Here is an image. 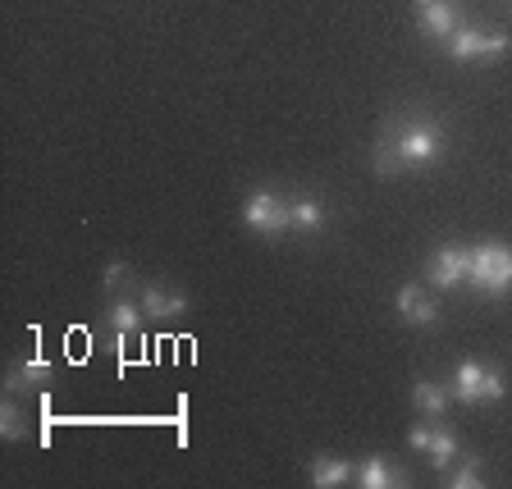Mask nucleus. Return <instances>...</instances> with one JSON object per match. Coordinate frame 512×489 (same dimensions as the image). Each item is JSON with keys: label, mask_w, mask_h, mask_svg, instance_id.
<instances>
[{"label": "nucleus", "mask_w": 512, "mask_h": 489, "mask_svg": "<svg viewBox=\"0 0 512 489\" xmlns=\"http://www.w3.org/2000/svg\"><path fill=\"white\" fill-rule=\"evenodd\" d=\"M288 215H293V229L298 234H320L325 229V220H330V211H325V202L320 197H288Z\"/></svg>", "instance_id": "13"}, {"label": "nucleus", "mask_w": 512, "mask_h": 489, "mask_svg": "<svg viewBox=\"0 0 512 489\" xmlns=\"http://www.w3.org/2000/svg\"><path fill=\"white\" fill-rule=\"evenodd\" d=\"M430 5H444V0H412V10H430Z\"/></svg>", "instance_id": "21"}, {"label": "nucleus", "mask_w": 512, "mask_h": 489, "mask_svg": "<svg viewBox=\"0 0 512 489\" xmlns=\"http://www.w3.org/2000/svg\"><path fill=\"white\" fill-rule=\"evenodd\" d=\"M142 320H147V311H142V302H128V298H115L106 307V325L115 339H133V334L142 330Z\"/></svg>", "instance_id": "14"}, {"label": "nucleus", "mask_w": 512, "mask_h": 489, "mask_svg": "<svg viewBox=\"0 0 512 489\" xmlns=\"http://www.w3.org/2000/svg\"><path fill=\"white\" fill-rule=\"evenodd\" d=\"M243 224L261 238H279L293 229V215H288V197L279 192H252L243 206Z\"/></svg>", "instance_id": "5"}, {"label": "nucleus", "mask_w": 512, "mask_h": 489, "mask_svg": "<svg viewBox=\"0 0 512 489\" xmlns=\"http://www.w3.org/2000/svg\"><path fill=\"white\" fill-rule=\"evenodd\" d=\"M394 311L407 320V325H416V330H430L439 320V302L435 293H426V288H416V284H403L394 293Z\"/></svg>", "instance_id": "9"}, {"label": "nucleus", "mask_w": 512, "mask_h": 489, "mask_svg": "<svg viewBox=\"0 0 512 489\" xmlns=\"http://www.w3.org/2000/svg\"><path fill=\"white\" fill-rule=\"evenodd\" d=\"M448 389H453V403L490 407V403H503V394H508V380H503L499 366L467 357V362H458V375H453V384H448Z\"/></svg>", "instance_id": "3"}, {"label": "nucleus", "mask_w": 512, "mask_h": 489, "mask_svg": "<svg viewBox=\"0 0 512 489\" xmlns=\"http://www.w3.org/2000/svg\"><path fill=\"white\" fill-rule=\"evenodd\" d=\"M0 435L10 439V444L28 439V416H23L19 403H0Z\"/></svg>", "instance_id": "18"}, {"label": "nucleus", "mask_w": 512, "mask_h": 489, "mask_svg": "<svg viewBox=\"0 0 512 489\" xmlns=\"http://www.w3.org/2000/svg\"><path fill=\"white\" fill-rule=\"evenodd\" d=\"M448 133L435 115L426 110H398L389 124L380 128V138L371 147V170L375 174H403V170H430L435 160H444Z\"/></svg>", "instance_id": "1"}, {"label": "nucleus", "mask_w": 512, "mask_h": 489, "mask_svg": "<svg viewBox=\"0 0 512 489\" xmlns=\"http://www.w3.org/2000/svg\"><path fill=\"white\" fill-rule=\"evenodd\" d=\"M467 270H471V247L444 243V247H435L426 261V284L435 288V293H448V288L467 284Z\"/></svg>", "instance_id": "6"}, {"label": "nucleus", "mask_w": 512, "mask_h": 489, "mask_svg": "<svg viewBox=\"0 0 512 489\" xmlns=\"http://www.w3.org/2000/svg\"><path fill=\"white\" fill-rule=\"evenodd\" d=\"M352 462H343V458H316L311 462V485L316 489H339V485H348L352 480Z\"/></svg>", "instance_id": "16"}, {"label": "nucleus", "mask_w": 512, "mask_h": 489, "mask_svg": "<svg viewBox=\"0 0 512 489\" xmlns=\"http://www.w3.org/2000/svg\"><path fill=\"white\" fill-rule=\"evenodd\" d=\"M426 458L435 471H448L453 462L462 458V439L453 435V430L444 426V421H435V435H430V448H426Z\"/></svg>", "instance_id": "15"}, {"label": "nucleus", "mask_w": 512, "mask_h": 489, "mask_svg": "<svg viewBox=\"0 0 512 489\" xmlns=\"http://www.w3.org/2000/svg\"><path fill=\"white\" fill-rule=\"evenodd\" d=\"M352 480H357L362 489H403V485H407V476H403V471H398L389 458H366V462H357Z\"/></svg>", "instance_id": "11"}, {"label": "nucleus", "mask_w": 512, "mask_h": 489, "mask_svg": "<svg viewBox=\"0 0 512 489\" xmlns=\"http://www.w3.org/2000/svg\"><path fill=\"white\" fill-rule=\"evenodd\" d=\"M101 279H106V288H110V293H115V288L133 284V270H128V266H119V261H115V266H106V275H101Z\"/></svg>", "instance_id": "20"}, {"label": "nucleus", "mask_w": 512, "mask_h": 489, "mask_svg": "<svg viewBox=\"0 0 512 489\" xmlns=\"http://www.w3.org/2000/svg\"><path fill=\"white\" fill-rule=\"evenodd\" d=\"M444 480L453 489H480V485H485V462H480V458H458L453 467L444 471Z\"/></svg>", "instance_id": "17"}, {"label": "nucleus", "mask_w": 512, "mask_h": 489, "mask_svg": "<svg viewBox=\"0 0 512 489\" xmlns=\"http://www.w3.org/2000/svg\"><path fill=\"white\" fill-rule=\"evenodd\" d=\"M448 403H453V389H448V384H435V380H416L412 384V407L421 416H430V421H444Z\"/></svg>", "instance_id": "12"}, {"label": "nucleus", "mask_w": 512, "mask_h": 489, "mask_svg": "<svg viewBox=\"0 0 512 489\" xmlns=\"http://www.w3.org/2000/svg\"><path fill=\"white\" fill-rule=\"evenodd\" d=\"M138 293H142L138 298L142 311H147L151 320H179V316H188V307H192V298L174 284H142Z\"/></svg>", "instance_id": "8"}, {"label": "nucleus", "mask_w": 512, "mask_h": 489, "mask_svg": "<svg viewBox=\"0 0 512 489\" xmlns=\"http://www.w3.org/2000/svg\"><path fill=\"white\" fill-rule=\"evenodd\" d=\"M467 284L476 288V293H485V298H503L512 288V247L499 243V238L471 247Z\"/></svg>", "instance_id": "2"}, {"label": "nucleus", "mask_w": 512, "mask_h": 489, "mask_svg": "<svg viewBox=\"0 0 512 489\" xmlns=\"http://www.w3.org/2000/svg\"><path fill=\"white\" fill-rule=\"evenodd\" d=\"M508 46L512 37L503 28H458L444 42V51L458 64H471V60H499V55H508Z\"/></svg>", "instance_id": "4"}, {"label": "nucleus", "mask_w": 512, "mask_h": 489, "mask_svg": "<svg viewBox=\"0 0 512 489\" xmlns=\"http://www.w3.org/2000/svg\"><path fill=\"white\" fill-rule=\"evenodd\" d=\"M51 384V362L46 357H23L5 371V394L10 398H32V394H46Z\"/></svg>", "instance_id": "7"}, {"label": "nucleus", "mask_w": 512, "mask_h": 489, "mask_svg": "<svg viewBox=\"0 0 512 489\" xmlns=\"http://www.w3.org/2000/svg\"><path fill=\"white\" fill-rule=\"evenodd\" d=\"M430 435H435V421L426 416V421H416V426L407 430V448H416V453H426V448H430Z\"/></svg>", "instance_id": "19"}, {"label": "nucleus", "mask_w": 512, "mask_h": 489, "mask_svg": "<svg viewBox=\"0 0 512 489\" xmlns=\"http://www.w3.org/2000/svg\"><path fill=\"white\" fill-rule=\"evenodd\" d=\"M416 28H421V37H430V42L444 46L448 37L462 28L458 0H444V5H430V10H416Z\"/></svg>", "instance_id": "10"}]
</instances>
